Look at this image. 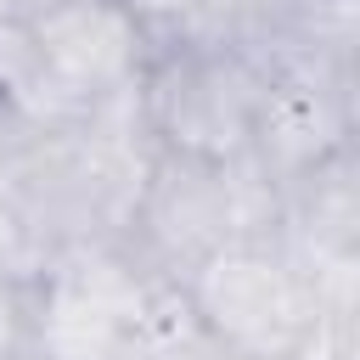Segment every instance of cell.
I'll return each mask as SVG.
<instances>
[{"instance_id":"6da1fadb","label":"cell","mask_w":360,"mask_h":360,"mask_svg":"<svg viewBox=\"0 0 360 360\" xmlns=\"http://www.w3.org/2000/svg\"><path fill=\"white\" fill-rule=\"evenodd\" d=\"M236 236H281V191L248 158L208 163L186 152H152L124 248L158 281H186Z\"/></svg>"},{"instance_id":"7a4b0ae2","label":"cell","mask_w":360,"mask_h":360,"mask_svg":"<svg viewBox=\"0 0 360 360\" xmlns=\"http://www.w3.org/2000/svg\"><path fill=\"white\" fill-rule=\"evenodd\" d=\"M270 56L242 34H202L152 51L141 79V118L158 152L242 163L253 152Z\"/></svg>"},{"instance_id":"3957f363","label":"cell","mask_w":360,"mask_h":360,"mask_svg":"<svg viewBox=\"0 0 360 360\" xmlns=\"http://www.w3.org/2000/svg\"><path fill=\"white\" fill-rule=\"evenodd\" d=\"M180 287L231 360H281L309 349L326 354V287L281 236H236Z\"/></svg>"},{"instance_id":"277c9868","label":"cell","mask_w":360,"mask_h":360,"mask_svg":"<svg viewBox=\"0 0 360 360\" xmlns=\"http://www.w3.org/2000/svg\"><path fill=\"white\" fill-rule=\"evenodd\" d=\"M158 287L163 281L124 242L45 253V270L34 276L28 360H118Z\"/></svg>"},{"instance_id":"5b68a950","label":"cell","mask_w":360,"mask_h":360,"mask_svg":"<svg viewBox=\"0 0 360 360\" xmlns=\"http://www.w3.org/2000/svg\"><path fill=\"white\" fill-rule=\"evenodd\" d=\"M45 73L73 107H107L141 90L152 39L118 0H39L28 11Z\"/></svg>"},{"instance_id":"8992f818","label":"cell","mask_w":360,"mask_h":360,"mask_svg":"<svg viewBox=\"0 0 360 360\" xmlns=\"http://www.w3.org/2000/svg\"><path fill=\"white\" fill-rule=\"evenodd\" d=\"M281 242L315 276L360 253V146L354 141L281 191Z\"/></svg>"},{"instance_id":"52a82bcc","label":"cell","mask_w":360,"mask_h":360,"mask_svg":"<svg viewBox=\"0 0 360 360\" xmlns=\"http://www.w3.org/2000/svg\"><path fill=\"white\" fill-rule=\"evenodd\" d=\"M118 360H231V349L208 332V321L197 315L186 287L163 281L152 292V304L141 309V321H135Z\"/></svg>"},{"instance_id":"ba28073f","label":"cell","mask_w":360,"mask_h":360,"mask_svg":"<svg viewBox=\"0 0 360 360\" xmlns=\"http://www.w3.org/2000/svg\"><path fill=\"white\" fill-rule=\"evenodd\" d=\"M118 6L141 22L152 51L202 34H236V0H118Z\"/></svg>"},{"instance_id":"9c48e42d","label":"cell","mask_w":360,"mask_h":360,"mask_svg":"<svg viewBox=\"0 0 360 360\" xmlns=\"http://www.w3.org/2000/svg\"><path fill=\"white\" fill-rule=\"evenodd\" d=\"M34 338V281L0 276V360H28Z\"/></svg>"},{"instance_id":"30bf717a","label":"cell","mask_w":360,"mask_h":360,"mask_svg":"<svg viewBox=\"0 0 360 360\" xmlns=\"http://www.w3.org/2000/svg\"><path fill=\"white\" fill-rule=\"evenodd\" d=\"M39 270H45V248L34 242V231H28V219L17 214V202L0 191V276L34 281Z\"/></svg>"},{"instance_id":"8fae6325","label":"cell","mask_w":360,"mask_h":360,"mask_svg":"<svg viewBox=\"0 0 360 360\" xmlns=\"http://www.w3.org/2000/svg\"><path fill=\"white\" fill-rule=\"evenodd\" d=\"M321 287H326V309L360 304V253H354L349 264H332V270H321Z\"/></svg>"},{"instance_id":"7c38bea8","label":"cell","mask_w":360,"mask_h":360,"mask_svg":"<svg viewBox=\"0 0 360 360\" xmlns=\"http://www.w3.org/2000/svg\"><path fill=\"white\" fill-rule=\"evenodd\" d=\"M343 112H349V141L360 146V39H349L343 56Z\"/></svg>"},{"instance_id":"4fadbf2b","label":"cell","mask_w":360,"mask_h":360,"mask_svg":"<svg viewBox=\"0 0 360 360\" xmlns=\"http://www.w3.org/2000/svg\"><path fill=\"white\" fill-rule=\"evenodd\" d=\"M34 11V0H0V22H11V17H28Z\"/></svg>"},{"instance_id":"5bb4252c","label":"cell","mask_w":360,"mask_h":360,"mask_svg":"<svg viewBox=\"0 0 360 360\" xmlns=\"http://www.w3.org/2000/svg\"><path fill=\"white\" fill-rule=\"evenodd\" d=\"M343 22H349V34L360 39V0H343Z\"/></svg>"}]
</instances>
